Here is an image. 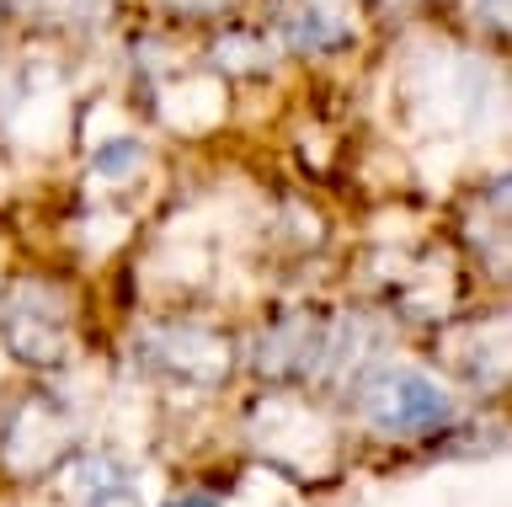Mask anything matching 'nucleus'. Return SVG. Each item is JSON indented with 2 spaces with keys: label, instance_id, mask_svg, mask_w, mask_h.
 Masks as SVG:
<instances>
[{
  "label": "nucleus",
  "instance_id": "nucleus-1",
  "mask_svg": "<svg viewBox=\"0 0 512 507\" xmlns=\"http://www.w3.org/2000/svg\"><path fill=\"white\" fill-rule=\"evenodd\" d=\"M0 342L27 369H59L75 342V305L54 278H16L0 299Z\"/></svg>",
  "mask_w": 512,
  "mask_h": 507
},
{
  "label": "nucleus",
  "instance_id": "nucleus-2",
  "mask_svg": "<svg viewBox=\"0 0 512 507\" xmlns=\"http://www.w3.org/2000/svg\"><path fill=\"white\" fill-rule=\"evenodd\" d=\"M358 417L374 433L422 438V433H443L454 422V395L422 369H374V374H358Z\"/></svg>",
  "mask_w": 512,
  "mask_h": 507
},
{
  "label": "nucleus",
  "instance_id": "nucleus-3",
  "mask_svg": "<svg viewBox=\"0 0 512 507\" xmlns=\"http://www.w3.org/2000/svg\"><path fill=\"white\" fill-rule=\"evenodd\" d=\"M347 347H342V321L320 310H294L283 321H272L262 337H256V374L278 379V385H310V379H326L342 369Z\"/></svg>",
  "mask_w": 512,
  "mask_h": 507
},
{
  "label": "nucleus",
  "instance_id": "nucleus-4",
  "mask_svg": "<svg viewBox=\"0 0 512 507\" xmlns=\"http://www.w3.org/2000/svg\"><path fill=\"white\" fill-rule=\"evenodd\" d=\"M139 358H144V369L182 379V385H219V379L230 374V347H224V337H214V331H203V326L144 331Z\"/></svg>",
  "mask_w": 512,
  "mask_h": 507
},
{
  "label": "nucleus",
  "instance_id": "nucleus-5",
  "mask_svg": "<svg viewBox=\"0 0 512 507\" xmlns=\"http://www.w3.org/2000/svg\"><path fill=\"white\" fill-rule=\"evenodd\" d=\"M70 443H75V422L64 417V406L54 395H32V401H22L16 417L6 422V465L38 475L48 465H59Z\"/></svg>",
  "mask_w": 512,
  "mask_h": 507
},
{
  "label": "nucleus",
  "instance_id": "nucleus-6",
  "mask_svg": "<svg viewBox=\"0 0 512 507\" xmlns=\"http://www.w3.org/2000/svg\"><path fill=\"white\" fill-rule=\"evenodd\" d=\"M64 481H70V497L80 507H139L134 481H128V465L118 454H80L75 465H64Z\"/></svg>",
  "mask_w": 512,
  "mask_h": 507
},
{
  "label": "nucleus",
  "instance_id": "nucleus-7",
  "mask_svg": "<svg viewBox=\"0 0 512 507\" xmlns=\"http://www.w3.org/2000/svg\"><path fill=\"white\" fill-rule=\"evenodd\" d=\"M288 49L299 54H326V49H342V43L352 38V22L342 17L336 6H326V0H304V6L288 17Z\"/></svg>",
  "mask_w": 512,
  "mask_h": 507
},
{
  "label": "nucleus",
  "instance_id": "nucleus-8",
  "mask_svg": "<svg viewBox=\"0 0 512 507\" xmlns=\"http://www.w3.org/2000/svg\"><path fill=\"white\" fill-rule=\"evenodd\" d=\"M144 161V145H139V139H107V145L102 150H96V177H112V182H118V177H128V171H134Z\"/></svg>",
  "mask_w": 512,
  "mask_h": 507
},
{
  "label": "nucleus",
  "instance_id": "nucleus-9",
  "mask_svg": "<svg viewBox=\"0 0 512 507\" xmlns=\"http://www.w3.org/2000/svg\"><path fill=\"white\" fill-rule=\"evenodd\" d=\"M166 11H176V17H208V11H219L224 0H160Z\"/></svg>",
  "mask_w": 512,
  "mask_h": 507
},
{
  "label": "nucleus",
  "instance_id": "nucleus-10",
  "mask_svg": "<svg viewBox=\"0 0 512 507\" xmlns=\"http://www.w3.org/2000/svg\"><path fill=\"white\" fill-rule=\"evenodd\" d=\"M166 507H219L214 491H182V497H171Z\"/></svg>",
  "mask_w": 512,
  "mask_h": 507
}]
</instances>
